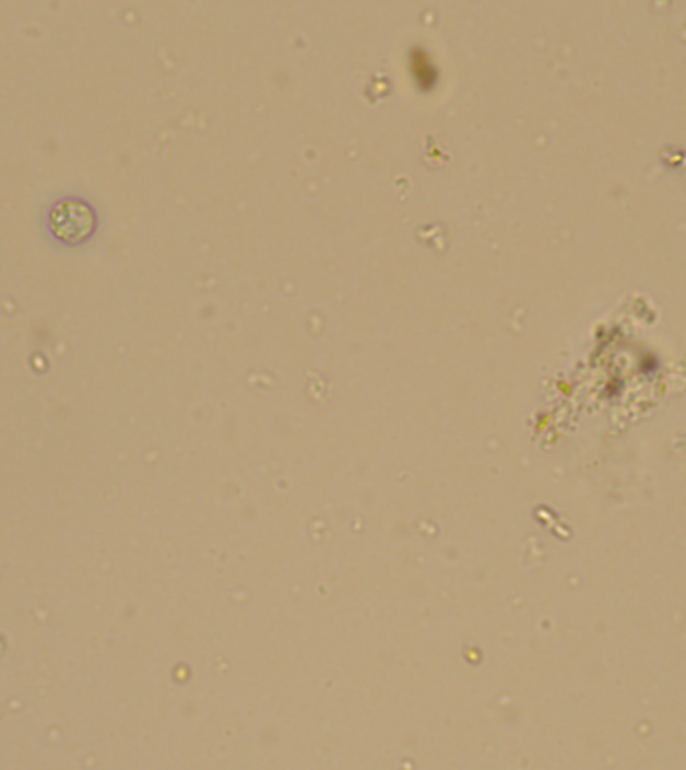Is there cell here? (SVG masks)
<instances>
[{"label": "cell", "mask_w": 686, "mask_h": 770, "mask_svg": "<svg viewBox=\"0 0 686 770\" xmlns=\"http://www.w3.org/2000/svg\"><path fill=\"white\" fill-rule=\"evenodd\" d=\"M95 227L93 211L83 201H62L50 213V229L69 244H79L86 239Z\"/></svg>", "instance_id": "obj_1"}]
</instances>
